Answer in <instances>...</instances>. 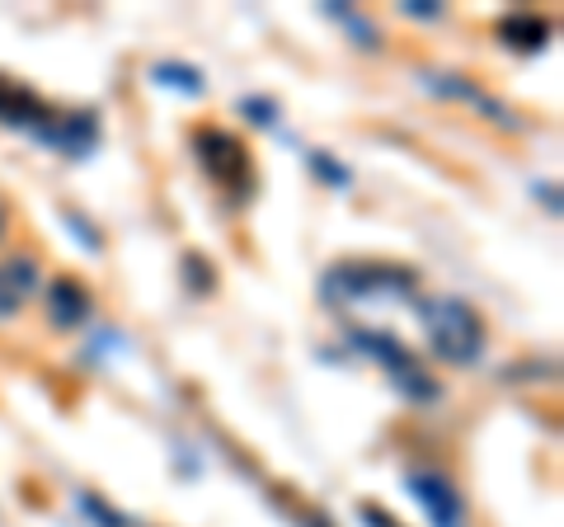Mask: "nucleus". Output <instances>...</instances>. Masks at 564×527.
<instances>
[{"mask_svg":"<svg viewBox=\"0 0 564 527\" xmlns=\"http://www.w3.org/2000/svg\"><path fill=\"white\" fill-rule=\"evenodd\" d=\"M419 292V273L410 264H334L321 278V297L334 311L352 306H404Z\"/></svg>","mask_w":564,"mask_h":527,"instance_id":"nucleus-1","label":"nucleus"},{"mask_svg":"<svg viewBox=\"0 0 564 527\" xmlns=\"http://www.w3.org/2000/svg\"><path fill=\"white\" fill-rule=\"evenodd\" d=\"M419 325L429 335L433 358H443L452 367H470L485 358V344H489L485 321L462 297H429V302H419Z\"/></svg>","mask_w":564,"mask_h":527,"instance_id":"nucleus-2","label":"nucleus"},{"mask_svg":"<svg viewBox=\"0 0 564 527\" xmlns=\"http://www.w3.org/2000/svg\"><path fill=\"white\" fill-rule=\"evenodd\" d=\"M348 344L358 348L362 358H372L386 377H391V386L404 396V400H419V406H429V400H437V381L429 377V367H423L410 348H404L395 335H386V330H348Z\"/></svg>","mask_w":564,"mask_h":527,"instance_id":"nucleus-3","label":"nucleus"},{"mask_svg":"<svg viewBox=\"0 0 564 527\" xmlns=\"http://www.w3.org/2000/svg\"><path fill=\"white\" fill-rule=\"evenodd\" d=\"M193 151H198V165L207 170V180H217L221 189H231L236 198L250 193V151L236 132L226 128H203L193 132Z\"/></svg>","mask_w":564,"mask_h":527,"instance_id":"nucleus-4","label":"nucleus"},{"mask_svg":"<svg viewBox=\"0 0 564 527\" xmlns=\"http://www.w3.org/2000/svg\"><path fill=\"white\" fill-rule=\"evenodd\" d=\"M404 485H410V495L419 499V508L429 514L433 527H466V499L456 495V485L447 476H437V471H410Z\"/></svg>","mask_w":564,"mask_h":527,"instance_id":"nucleus-5","label":"nucleus"},{"mask_svg":"<svg viewBox=\"0 0 564 527\" xmlns=\"http://www.w3.org/2000/svg\"><path fill=\"white\" fill-rule=\"evenodd\" d=\"M39 142L52 147V151H62L66 161H85V155H95V147H99V114H90V109L57 114L39 132Z\"/></svg>","mask_w":564,"mask_h":527,"instance_id":"nucleus-6","label":"nucleus"},{"mask_svg":"<svg viewBox=\"0 0 564 527\" xmlns=\"http://www.w3.org/2000/svg\"><path fill=\"white\" fill-rule=\"evenodd\" d=\"M423 85H429L433 95H443V99H462V104H470L475 114H485L489 122H499V128H518V118H513V109H503L494 95H485L475 80H466V76H452V72H423Z\"/></svg>","mask_w":564,"mask_h":527,"instance_id":"nucleus-7","label":"nucleus"},{"mask_svg":"<svg viewBox=\"0 0 564 527\" xmlns=\"http://www.w3.org/2000/svg\"><path fill=\"white\" fill-rule=\"evenodd\" d=\"M52 118H57V114H52L47 104L29 90V85L0 76V122H6V128H24V132L39 137Z\"/></svg>","mask_w":564,"mask_h":527,"instance_id":"nucleus-8","label":"nucleus"},{"mask_svg":"<svg viewBox=\"0 0 564 527\" xmlns=\"http://www.w3.org/2000/svg\"><path fill=\"white\" fill-rule=\"evenodd\" d=\"M33 288H39V259H33V255L0 259V321L20 315L29 306Z\"/></svg>","mask_w":564,"mask_h":527,"instance_id":"nucleus-9","label":"nucleus"},{"mask_svg":"<svg viewBox=\"0 0 564 527\" xmlns=\"http://www.w3.org/2000/svg\"><path fill=\"white\" fill-rule=\"evenodd\" d=\"M90 311H95V297L85 283H76V278H57V283L47 288V321L57 325V330H76L90 321Z\"/></svg>","mask_w":564,"mask_h":527,"instance_id":"nucleus-10","label":"nucleus"},{"mask_svg":"<svg viewBox=\"0 0 564 527\" xmlns=\"http://www.w3.org/2000/svg\"><path fill=\"white\" fill-rule=\"evenodd\" d=\"M499 39L522 47V52H536V47H545V39H551V24H545L541 14H508L499 24Z\"/></svg>","mask_w":564,"mask_h":527,"instance_id":"nucleus-11","label":"nucleus"},{"mask_svg":"<svg viewBox=\"0 0 564 527\" xmlns=\"http://www.w3.org/2000/svg\"><path fill=\"white\" fill-rule=\"evenodd\" d=\"M151 80L165 85V90H180L188 99H198L207 90V76L198 72V66H188V62H155L151 66Z\"/></svg>","mask_w":564,"mask_h":527,"instance_id":"nucleus-12","label":"nucleus"},{"mask_svg":"<svg viewBox=\"0 0 564 527\" xmlns=\"http://www.w3.org/2000/svg\"><path fill=\"white\" fill-rule=\"evenodd\" d=\"M325 14H329V20H339V24L348 29V39H358L367 52L381 47V33H377V24L367 20V14H352L348 6H339V0H334V6H325Z\"/></svg>","mask_w":564,"mask_h":527,"instance_id":"nucleus-13","label":"nucleus"},{"mask_svg":"<svg viewBox=\"0 0 564 527\" xmlns=\"http://www.w3.org/2000/svg\"><path fill=\"white\" fill-rule=\"evenodd\" d=\"M184 278H188V288H193V292H212V288H217L212 259H203V255H184Z\"/></svg>","mask_w":564,"mask_h":527,"instance_id":"nucleus-14","label":"nucleus"},{"mask_svg":"<svg viewBox=\"0 0 564 527\" xmlns=\"http://www.w3.org/2000/svg\"><path fill=\"white\" fill-rule=\"evenodd\" d=\"M311 170H315V174H321V180H329V184H339V189L348 184V170H344V165H334V161H329V151H311Z\"/></svg>","mask_w":564,"mask_h":527,"instance_id":"nucleus-15","label":"nucleus"},{"mask_svg":"<svg viewBox=\"0 0 564 527\" xmlns=\"http://www.w3.org/2000/svg\"><path fill=\"white\" fill-rule=\"evenodd\" d=\"M80 508H85V514H90V518H99L104 527H128V523H122L118 514H113V508L109 504H104L99 495H80Z\"/></svg>","mask_w":564,"mask_h":527,"instance_id":"nucleus-16","label":"nucleus"},{"mask_svg":"<svg viewBox=\"0 0 564 527\" xmlns=\"http://www.w3.org/2000/svg\"><path fill=\"white\" fill-rule=\"evenodd\" d=\"M240 114H250L259 128H273V118H278V109L269 99H240Z\"/></svg>","mask_w":564,"mask_h":527,"instance_id":"nucleus-17","label":"nucleus"},{"mask_svg":"<svg viewBox=\"0 0 564 527\" xmlns=\"http://www.w3.org/2000/svg\"><path fill=\"white\" fill-rule=\"evenodd\" d=\"M62 217H66L70 226H76V240L85 245V250H99V236L90 232V222H85V217H76V213H62Z\"/></svg>","mask_w":564,"mask_h":527,"instance_id":"nucleus-18","label":"nucleus"},{"mask_svg":"<svg viewBox=\"0 0 564 527\" xmlns=\"http://www.w3.org/2000/svg\"><path fill=\"white\" fill-rule=\"evenodd\" d=\"M404 14H414V20H437V6H429V0H410V6H404Z\"/></svg>","mask_w":564,"mask_h":527,"instance_id":"nucleus-19","label":"nucleus"},{"mask_svg":"<svg viewBox=\"0 0 564 527\" xmlns=\"http://www.w3.org/2000/svg\"><path fill=\"white\" fill-rule=\"evenodd\" d=\"M362 518H367V523H372V527H400L395 518H386V514H381V508H372V504H367V508H362Z\"/></svg>","mask_w":564,"mask_h":527,"instance_id":"nucleus-20","label":"nucleus"},{"mask_svg":"<svg viewBox=\"0 0 564 527\" xmlns=\"http://www.w3.org/2000/svg\"><path fill=\"white\" fill-rule=\"evenodd\" d=\"M6 226H10V207H6V198H0V236H6Z\"/></svg>","mask_w":564,"mask_h":527,"instance_id":"nucleus-21","label":"nucleus"}]
</instances>
